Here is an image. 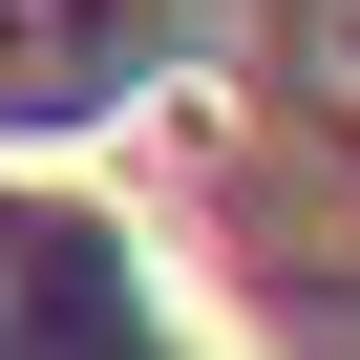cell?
Here are the masks:
<instances>
[{
	"label": "cell",
	"instance_id": "cell-1",
	"mask_svg": "<svg viewBox=\"0 0 360 360\" xmlns=\"http://www.w3.org/2000/svg\"><path fill=\"white\" fill-rule=\"evenodd\" d=\"M339 85H360V0H339Z\"/></svg>",
	"mask_w": 360,
	"mask_h": 360
}]
</instances>
